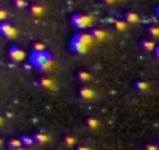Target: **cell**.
<instances>
[{"instance_id":"44dd1931","label":"cell","mask_w":159,"mask_h":150,"mask_svg":"<svg viewBox=\"0 0 159 150\" xmlns=\"http://www.w3.org/2000/svg\"><path fill=\"white\" fill-rule=\"evenodd\" d=\"M31 50L33 52H42V50H45V45H44V42H33Z\"/></svg>"},{"instance_id":"484cf974","label":"cell","mask_w":159,"mask_h":150,"mask_svg":"<svg viewBox=\"0 0 159 150\" xmlns=\"http://www.w3.org/2000/svg\"><path fill=\"white\" fill-rule=\"evenodd\" d=\"M76 150H91V147H86V145H80V147H76Z\"/></svg>"},{"instance_id":"ba28073f","label":"cell","mask_w":159,"mask_h":150,"mask_svg":"<svg viewBox=\"0 0 159 150\" xmlns=\"http://www.w3.org/2000/svg\"><path fill=\"white\" fill-rule=\"evenodd\" d=\"M89 35H91V38H92L94 41H105V39L108 38V33H106L103 28H92Z\"/></svg>"},{"instance_id":"4316f807","label":"cell","mask_w":159,"mask_h":150,"mask_svg":"<svg viewBox=\"0 0 159 150\" xmlns=\"http://www.w3.org/2000/svg\"><path fill=\"white\" fill-rule=\"evenodd\" d=\"M16 150H30V148H28V147H24V145H20V147H17Z\"/></svg>"},{"instance_id":"8992f818","label":"cell","mask_w":159,"mask_h":150,"mask_svg":"<svg viewBox=\"0 0 159 150\" xmlns=\"http://www.w3.org/2000/svg\"><path fill=\"white\" fill-rule=\"evenodd\" d=\"M38 83H39V86H41V88H44V89H48V91H53V89H55V82H53L52 78L45 77V75L39 77Z\"/></svg>"},{"instance_id":"52a82bcc","label":"cell","mask_w":159,"mask_h":150,"mask_svg":"<svg viewBox=\"0 0 159 150\" xmlns=\"http://www.w3.org/2000/svg\"><path fill=\"white\" fill-rule=\"evenodd\" d=\"M123 21H125L128 25H133V24H139V22H140V17H139V14L134 13V11H126V13L123 14Z\"/></svg>"},{"instance_id":"d4e9b609","label":"cell","mask_w":159,"mask_h":150,"mask_svg":"<svg viewBox=\"0 0 159 150\" xmlns=\"http://www.w3.org/2000/svg\"><path fill=\"white\" fill-rule=\"evenodd\" d=\"M103 3H105V5H114L116 0H103Z\"/></svg>"},{"instance_id":"277c9868","label":"cell","mask_w":159,"mask_h":150,"mask_svg":"<svg viewBox=\"0 0 159 150\" xmlns=\"http://www.w3.org/2000/svg\"><path fill=\"white\" fill-rule=\"evenodd\" d=\"M0 35H2L3 38L13 39V38L17 36V30H16V27H14L13 24L3 21V22H0Z\"/></svg>"},{"instance_id":"9a60e30c","label":"cell","mask_w":159,"mask_h":150,"mask_svg":"<svg viewBox=\"0 0 159 150\" xmlns=\"http://www.w3.org/2000/svg\"><path fill=\"white\" fill-rule=\"evenodd\" d=\"M86 125L91 128V130H97L100 127V120L97 117H88L86 119Z\"/></svg>"},{"instance_id":"603a6c76","label":"cell","mask_w":159,"mask_h":150,"mask_svg":"<svg viewBox=\"0 0 159 150\" xmlns=\"http://www.w3.org/2000/svg\"><path fill=\"white\" fill-rule=\"evenodd\" d=\"M7 19H8L7 10H5V8H0V22H3V21H7Z\"/></svg>"},{"instance_id":"5b68a950","label":"cell","mask_w":159,"mask_h":150,"mask_svg":"<svg viewBox=\"0 0 159 150\" xmlns=\"http://www.w3.org/2000/svg\"><path fill=\"white\" fill-rule=\"evenodd\" d=\"M8 58L13 63H20L25 58V52L19 47V45H10L8 47Z\"/></svg>"},{"instance_id":"7402d4cb","label":"cell","mask_w":159,"mask_h":150,"mask_svg":"<svg viewBox=\"0 0 159 150\" xmlns=\"http://www.w3.org/2000/svg\"><path fill=\"white\" fill-rule=\"evenodd\" d=\"M14 7H16L17 10H25V8L28 7V3L25 2V0H14Z\"/></svg>"},{"instance_id":"6da1fadb","label":"cell","mask_w":159,"mask_h":150,"mask_svg":"<svg viewBox=\"0 0 159 150\" xmlns=\"http://www.w3.org/2000/svg\"><path fill=\"white\" fill-rule=\"evenodd\" d=\"M94 39L91 38L89 33H84V31H78L72 36L70 42H69V49L72 53H76V55H83L86 53L91 45H92Z\"/></svg>"},{"instance_id":"f546056e","label":"cell","mask_w":159,"mask_h":150,"mask_svg":"<svg viewBox=\"0 0 159 150\" xmlns=\"http://www.w3.org/2000/svg\"><path fill=\"white\" fill-rule=\"evenodd\" d=\"M116 2H120V0H116Z\"/></svg>"},{"instance_id":"cb8c5ba5","label":"cell","mask_w":159,"mask_h":150,"mask_svg":"<svg viewBox=\"0 0 159 150\" xmlns=\"http://www.w3.org/2000/svg\"><path fill=\"white\" fill-rule=\"evenodd\" d=\"M145 150H157V145L156 144H147L145 145Z\"/></svg>"},{"instance_id":"f1b7e54d","label":"cell","mask_w":159,"mask_h":150,"mask_svg":"<svg viewBox=\"0 0 159 150\" xmlns=\"http://www.w3.org/2000/svg\"><path fill=\"white\" fill-rule=\"evenodd\" d=\"M2 145H3V139H2V138H0V147H2Z\"/></svg>"},{"instance_id":"ffe728a7","label":"cell","mask_w":159,"mask_h":150,"mask_svg":"<svg viewBox=\"0 0 159 150\" xmlns=\"http://www.w3.org/2000/svg\"><path fill=\"white\" fill-rule=\"evenodd\" d=\"M62 142H64V145H67V147H73V145H75V142H76V139H75L73 136L67 134V136H64Z\"/></svg>"},{"instance_id":"8fae6325","label":"cell","mask_w":159,"mask_h":150,"mask_svg":"<svg viewBox=\"0 0 159 150\" xmlns=\"http://www.w3.org/2000/svg\"><path fill=\"white\" fill-rule=\"evenodd\" d=\"M31 138H33V142H34V144H39V145H42V144H47V142L50 141V136H48L47 133H42V131H38V133H34Z\"/></svg>"},{"instance_id":"2e32d148","label":"cell","mask_w":159,"mask_h":150,"mask_svg":"<svg viewBox=\"0 0 159 150\" xmlns=\"http://www.w3.org/2000/svg\"><path fill=\"white\" fill-rule=\"evenodd\" d=\"M19 139H20V144H22L24 147H28V148L34 144V142H33V138H31L30 134H22Z\"/></svg>"},{"instance_id":"d6986e66","label":"cell","mask_w":159,"mask_h":150,"mask_svg":"<svg viewBox=\"0 0 159 150\" xmlns=\"http://www.w3.org/2000/svg\"><path fill=\"white\" fill-rule=\"evenodd\" d=\"M148 35H150V38H159V28L156 27V25H151V27H148Z\"/></svg>"},{"instance_id":"ac0fdd59","label":"cell","mask_w":159,"mask_h":150,"mask_svg":"<svg viewBox=\"0 0 159 150\" xmlns=\"http://www.w3.org/2000/svg\"><path fill=\"white\" fill-rule=\"evenodd\" d=\"M22 144H20V139L19 138H13V139H10L8 141V150H16L17 147H20Z\"/></svg>"},{"instance_id":"e0dca14e","label":"cell","mask_w":159,"mask_h":150,"mask_svg":"<svg viewBox=\"0 0 159 150\" xmlns=\"http://www.w3.org/2000/svg\"><path fill=\"white\" fill-rule=\"evenodd\" d=\"M114 28L117 31H125L128 28V24L123 21V19H119V21H114Z\"/></svg>"},{"instance_id":"9c48e42d","label":"cell","mask_w":159,"mask_h":150,"mask_svg":"<svg viewBox=\"0 0 159 150\" xmlns=\"http://www.w3.org/2000/svg\"><path fill=\"white\" fill-rule=\"evenodd\" d=\"M80 97L84 100H92L95 97V92L91 86H83V88H80Z\"/></svg>"},{"instance_id":"30bf717a","label":"cell","mask_w":159,"mask_h":150,"mask_svg":"<svg viewBox=\"0 0 159 150\" xmlns=\"http://www.w3.org/2000/svg\"><path fill=\"white\" fill-rule=\"evenodd\" d=\"M28 8H30V14H31L33 17H41V16H44V13H45V10H44V7H42L41 3H31Z\"/></svg>"},{"instance_id":"4fadbf2b","label":"cell","mask_w":159,"mask_h":150,"mask_svg":"<svg viewBox=\"0 0 159 150\" xmlns=\"http://www.w3.org/2000/svg\"><path fill=\"white\" fill-rule=\"evenodd\" d=\"M134 89L139 91V92H147V91L150 89V83H147V82H143V80H137V82L134 83Z\"/></svg>"},{"instance_id":"7c38bea8","label":"cell","mask_w":159,"mask_h":150,"mask_svg":"<svg viewBox=\"0 0 159 150\" xmlns=\"http://www.w3.org/2000/svg\"><path fill=\"white\" fill-rule=\"evenodd\" d=\"M140 47H142V50L143 52H153L154 50V47H156V42L153 41V39H142L140 41Z\"/></svg>"},{"instance_id":"3957f363","label":"cell","mask_w":159,"mask_h":150,"mask_svg":"<svg viewBox=\"0 0 159 150\" xmlns=\"http://www.w3.org/2000/svg\"><path fill=\"white\" fill-rule=\"evenodd\" d=\"M70 25L75 28V30H80V31H84L86 28H89L92 25V17L89 14H83V13H75L72 17H70Z\"/></svg>"},{"instance_id":"5bb4252c","label":"cell","mask_w":159,"mask_h":150,"mask_svg":"<svg viewBox=\"0 0 159 150\" xmlns=\"http://www.w3.org/2000/svg\"><path fill=\"white\" fill-rule=\"evenodd\" d=\"M78 80L81 82V83H88L92 80V75L88 72V70H80L78 72Z\"/></svg>"},{"instance_id":"7a4b0ae2","label":"cell","mask_w":159,"mask_h":150,"mask_svg":"<svg viewBox=\"0 0 159 150\" xmlns=\"http://www.w3.org/2000/svg\"><path fill=\"white\" fill-rule=\"evenodd\" d=\"M28 59H30V66L34 67L39 72H47L53 66V55L47 50H42V52H33L31 50Z\"/></svg>"},{"instance_id":"83f0119b","label":"cell","mask_w":159,"mask_h":150,"mask_svg":"<svg viewBox=\"0 0 159 150\" xmlns=\"http://www.w3.org/2000/svg\"><path fill=\"white\" fill-rule=\"evenodd\" d=\"M2 125H3V117L0 116V127H2Z\"/></svg>"}]
</instances>
